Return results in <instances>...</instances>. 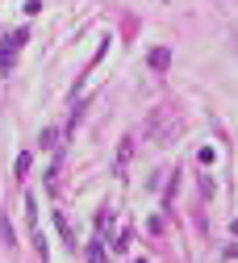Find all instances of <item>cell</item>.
<instances>
[{
	"instance_id": "4",
	"label": "cell",
	"mask_w": 238,
	"mask_h": 263,
	"mask_svg": "<svg viewBox=\"0 0 238 263\" xmlns=\"http://www.w3.org/2000/svg\"><path fill=\"white\" fill-rule=\"evenodd\" d=\"M130 159H134V138H125V142H121V151H117V167H113L117 176L130 167Z\"/></svg>"
},
{
	"instance_id": "8",
	"label": "cell",
	"mask_w": 238,
	"mask_h": 263,
	"mask_svg": "<svg viewBox=\"0 0 238 263\" xmlns=\"http://www.w3.org/2000/svg\"><path fill=\"white\" fill-rule=\"evenodd\" d=\"M25 172H29V155L21 151V155H17V180H25Z\"/></svg>"
},
{
	"instance_id": "3",
	"label": "cell",
	"mask_w": 238,
	"mask_h": 263,
	"mask_svg": "<svg viewBox=\"0 0 238 263\" xmlns=\"http://www.w3.org/2000/svg\"><path fill=\"white\" fill-rule=\"evenodd\" d=\"M147 63H151V71H167V67H172V50H167V46H155L151 54H147Z\"/></svg>"
},
{
	"instance_id": "1",
	"label": "cell",
	"mask_w": 238,
	"mask_h": 263,
	"mask_svg": "<svg viewBox=\"0 0 238 263\" xmlns=\"http://www.w3.org/2000/svg\"><path fill=\"white\" fill-rule=\"evenodd\" d=\"M176 134H180V113H176V109H167V105H163V109H155V113H151V121H147V138H155L159 146H167Z\"/></svg>"
},
{
	"instance_id": "5",
	"label": "cell",
	"mask_w": 238,
	"mask_h": 263,
	"mask_svg": "<svg viewBox=\"0 0 238 263\" xmlns=\"http://www.w3.org/2000/svg\"><path fill=\"white\" fill-rule=\"evenodd\" d=\"M42 146H46V151L63 146V142H59V129H54V125H46V129H42Z\"/></svg>"
},
{
	"instance_id": "6",
	"label": "cell",
	"mask_w": 238,
	"mask_h": 263,
	"mask_svg": "<svg viewBox=\"0 0 238 263\" xmlns=\"http://www.w3.org/2000/svg\"><path fill=\"white\" fill-rule=\"evenodd\" d=\"M54 226H59V234H63V242H76V238H71V230H67V217H63V213H54Z\"/></svg>"
},
{
	"instance_id": "2",
	"label": "cell",
	"mask_w": 238,
	"mask_h": 263,
	"mask_svg": "<svg viewBox=\"0 0 238 263\" xmlns=\"http://www.w3.org/2000/svg\"><path fill=\"white\" fill-rule=\"evenodd\" d=\"M25 38H29V29H17V34H9V38H5V46H0V76H9V67H13L17 50L25 46Z\"/></svg>"
},
{
	"instance_id": "7",
	"label": "cell",
	"mask_w": 238,
	"mask_h": 263,
	"mask_svg": "<svg viewBox=\"0 0 238 263\" xmlns=\"http://www.w3.org/2000/svg\"><path fill=\"white\" fill-rule=\"evenodd\" d=\"M100 242H105V238H96V242H92L84 255H88V259H105V247H100Z\"/></svg>"
}]
</instances>
